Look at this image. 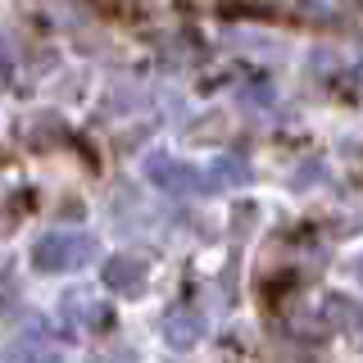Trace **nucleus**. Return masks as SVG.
Listing matches in <instances>:
<instances>
[{"mask_svg": "<svg viewBox=\"0 0 363 363\" xmlns=\"http://www.w3.org/2000/svg\"><path fill=\"white\" fill-rule=\"evenodd\" d=\"M96 255V241L82 232H45L32 245V268L37 272H73Z\"/></svg>", "mask_w": 363, "mask_h": 363, "instance_id": "obj_1", "label": "nucleus"}, {"mask_svg": "<svg viewBox=\"0 0 363 363\" xmlns=\"http://www.w3.org/2000/svg\"><path fill=\"white\" fill-rule=\"evenodd\" d=\"M145 173H150V182L159 191H173V196H196V191L209 186V182H200V173L191 164H177L168 155H150L145 159Z\"/></svg>", "mask_w": 363, "mask_h": 363, "instance_id": "obj_2", "label": "nucleus"}, {"mask_svg": "<svg viewBox=\"0 0 363 363\" xmlns=\"http://www.w3.org/2000/svg\"><path fill=\"white\" fill-rule=\"evenodd\" d=\"M105 286L113 291H123V295H136L145 286V268H141V259H128V255H113L109 264H105Z\"/></svg>", "mask_w": 363, "mask_h": 363, "instance_id": "obj_3", "label": "nucleus"}, {"mask_svg": "<svg viewBox=\"0 0 363 363\" xmlns=\"http://www.w3.org/2000/svg\"><path fill=\"white\" fill-rule=\"evenodd\" d=\"M323 309H327V313H336V318H340V327H363V304H350L345 295H327Z\"/></svg>", "mask_w": 363, "mask_h": 363, "instance_id": "obj_4", "label": "nucleus"}]
</instances>
